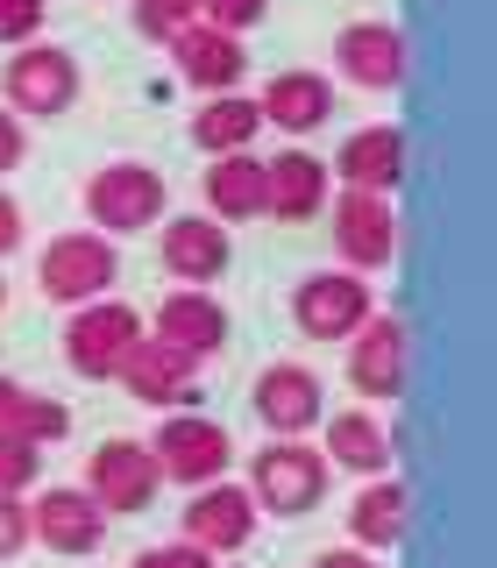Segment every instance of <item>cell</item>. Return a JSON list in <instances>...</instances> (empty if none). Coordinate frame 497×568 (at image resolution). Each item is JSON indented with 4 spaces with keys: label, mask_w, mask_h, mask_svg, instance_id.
Masks as SVG:
<instances>
[{
    "label": "cell",
    "mask_w": 497,
    "mask_h": 568,
    "mask_svg": "<svg viewBox=\"0 0 497 568\" xmlns=\"http://www.w3.org/2000/svg\"><path fill=\"white\" fill-rule=\"evenodd\" d=\"M292 320L306 342H348L369 320V284L355 271H306L292 292Z\"/></svg>",
    "instance_id": "8"
},
{
    "label": "cell",
    "mask_w": 497,
    "mask_h": 568,
    "mask_svg": "<svg viewBox=\"0 0 497 568\" xmlns=\"http://www.w3.org/2000/svg\"><path fill=\"white\" fill-rule=\"evenodd\" d=\"M248 532H256V497L242 484H206V490H192L178 540H192L200 555H242Z\"/></svg>",
    "instance_id": "14"
},
{
    "label": "cell",
    "mask_w": 497,
    "mask_h": 568,
    "mask_svg": "<svg viewBox=\"0 0 497 568\" xmlns=\"http://www.w3.org/2000/svg\"><path fill=\"white\" fill-rule=\"evenodd\" d=\"M114 277H121V256H114L106 235H93V227L50 235L43 256H36V284H43V298H58V306H93V298H106Z\"/></svg>",
    "instance_id": "2"
},
{
    "label": "cell",
    "mask_w": 497,
    "mask_h": 568,
    "mask_svg": "<svg viewBox=\"0 0 497 568\" xmlns=\"http://www.w3.org/2000/svg\"><path fill=\"white\" fill-rule=\"evenodd\" d=\"M22 156H29V129L8 114V106H0V178H8L14 164H22Z\"/></svg>",
    "instance_id": "33"
},
{
    "label": "cell",
    "mask_w": 497,
    "mask_h": 568,
    "mask_svg": "<svg viewBox=\"0 0 497 568\" xmlns=\"http://www.w3.org/2000/svg\"><path fill=\"white\" fill-rule=\"evenodd\" d=\"M129 568H213V555H200L192 540H164V547H142Z\"/></svg>",
    "instance_id": "31"
},
{
    "label": "cell",
    "mask_w": 497,
    "mask_h": 568,
    "mask_svg": "<svg viewBox=\"0 0 497 568\" xmlns=\"http://www.w3.org/2000/svg\"><path fill=\"white\" fill-rule=\"evenodd\" d=\"M327 476L334 462L306 448V440H271V448H256L248 462V497H256V511H313L320 497H327Z\"/></svg>",
    "instance_id": "5"
},
{
    "label": "cell",
    "mask_w": 497,
    "mask_h": 568,
    "mask_svg": "<svg viewBox=\"0 0 497 568\" xmlns=\"http://www.w3.org/2000/svg\"><path fill=\"white\" fill-rule=\"evenodd\" d=\"M405 363H413V342H405L398 313H369L363 327L348 334V384H355V398H398Z\"/></svg>",
    "instance_id": "9"
},
{
    "label": "cell",
    "mask_w": 497,
    "mask_h": 568,
    "mask_svg": "<svg viewBox=\"0 0 497 568\" xmlns=\"http://www.w3.org/2000/svg\"><path fill=\"white\" fill-rule=\"evenodd\" d=\"M8 248H22V206L8 200V185H0V256Z\"/></svg>",
    "instance_id": "34"
},
{
    "label": "cell",
    "mask_w": 497,
    "mask_h": 568,
    "mask_svg": "<svg viewBox=\"0 0 497 568\" xmlns=\"http://www.w3.org/2000/svg\"><path fill=\"white\" fill-rule=\"evenodd\" d=\"M327 171H342V185L377 192V200H384V192L405 178V129H398V121H369V129H348Z\"/></svg>",
    "instance_id": "16"
},
{
    "label": "cell",
    "mask_w": 497,
    "mask_h": 568,
    "mask_svg": "<svg viewBox=\"0 0 497 568\" xmlns=\"http://www.w3.org/2000/svg\"><path fill=\"white\" fill-rule=\"evenodd\" d=\"M171 206V185L156 164H142V156H114V164H100L85 178V221H93V235H135V227H156Z\"/></svg>",
    "instance_id": "1"
},
{
    "label": "cell",
    "mask_w": 497,
    "mask_h": 568,
    "mask_svg": "<svg viewBox=\"0 0 497 568\" xmlns=\"http://www.w3.org/2000/svg\"><path fill=\"white\" fill-rule=\"evenodd\" d=\"M248 398H256V419L271 426L277 440H306V426L327 419V384H320L306 363H271Z\"/></svg>",
    "instance_id": "11"
},
{
    "label": "cell",
    "mask_w": 497,
    "mask_h": 568,
    "mask_svg": "<svg viewBox=\"0 0 497 568\" xmlns=\"http://www.w3.org/2000/svg\"><path fill=\"white\" fill-rule=\"evenodd\" d=\"M171 58H178V79L185 85H200V93H235V79H242V36H227V29H213V22H192V29H178L171 36Z\"/></svg>",
    "instance_id": "20"
},
{
    "label": "cell",
    "mask_w": 497,
    "mask_h": 568,
    "mask_svg": "<svg viewBox=\"0 0 497 568\" xmlns=\"http://www.w3.org/2000/svg\"><path fill=\"white\" fill-rule=\"evenodd\" d=\"M327 164H320L313 150H277L263 156V213L271 221H313L320 206H327Z\"/></svg>",
    "instance_id": "18"
},
{
    "label": "cell",
    "mask_w": 497,
    "mask_h": 568,
    "mask_svg": "<svg viewBox=\"0 0 497 568\" xmlns=\"http://www.w3.org/2000/svg\"><path fill=\"white\" fill-rule=\"evenodd\" d=\"M313 568H377V555H363V547H327Z\"/></svg>",
    "instance_id": "35"
},
{
    "label": "cell",
    "mask_w": 497,
    "mask_h": 568,
    "mask_svg": "<svg viewBox=\"0 0 497 568\" xmlns=\"http://www.w3.org/2000/svg\"><path fill=\"white\" fill-rule=\"evenodd\" d=\"M43 14H50V0H0V43L22 50L29 36L43 29Z\"/></svg>",
    "instance_id": "29"
},
{
    "label": "cell",
    "mask_w": 497,
    "mask_h": 568,
    "mask_svg": "<svg viewBox=\"0 0 497 568\" xmlns=\"http://www.w3.org/2000/svg\"><path fill=\"white\" fill-rule=\"evenodd\" d=\"M156 256H164V271L178 277V284H213L227 271V227L213 221V213H178V221H164V235H156Z\"/></svg>",
    "instance_id": "15"
},
{
    "label": "cell",
    "mask_w": 497,
    "mask_h": 568,
    "mask_svg": "<svg viewBox=\"0 0 497 568\" xmlns=\"http://www.w3.org/2000/svg\"><path fill=\"white\" fill-rule=\"evenodd\" d=\"M0 434H8V440H29V448H50V440L71 434V413H64L58 398H43L36 384L0 377Z\"/></svg>",
    "instance_id": "24"
},
{
    "label": "cell",
    "mask_w": 497,
    "mask_h": 568,
    "mask_svg": "<svg viewBox=\"0 0 497 568\" xmlns=\"http://www.w3.org/2000/svg\"><path fill=\"white\" fill-rule=\"evenodd\" d=\"M156 342H171L185 363H206V355H221V342H227V306L213 292L178 284L164 306H156Z\"/></svg>",
    "instance_id": "19"
},
{
    "label": "cell",
    "mask_w": 497,
    "mask_h": 568,
    "mask_svg": "<svg viewBox=\"0 0 497 568\" xmlns=\"http://www.w3.org/2000/svg\"><path fill=\"white\" fill-rule=\"evenodd\" d=\"M334 64H342V79L363 85V93H390V85L405 79V36L390 22H348L334 36Z\"/></svg>",
    "instance_id": "17"
},
{
    "label": "cell",
    "mask_w": 497,
    "mask_h": 568,
    "mask_svg": "<svg viewBox=\"0 0 497 568\" xmlns=\"http://www.w3.org/2000/svg\"><path fill=\"white\" fill-rule=\"evenodd\" d=\"M114 377L129 384L135 405H156V413H178L185 398H200V363H185V355L171 342H156V334H142V342L121 355Z\"/></svg>",
    "instance_id": "13"
},
{
    "label": "cell",
    "mask_w": 497,
    "mask_h": 568,
    "mask_svg": "<svg viewBox=\"0 0 497 568\" xmlns=\"http://www.w3.org/2000/svg\"><path fill=\"white\" fill-rule=\"evenodd\" d=\"M334 248H342V263L355 277L384 271V263L398 256V213H390V200L342 185V200H334Z\"/></svg>",
    "instance_id": "10"
},
{
    "label": "cell",
    "mask_w": 497,
    "mask_h": 568,
    "mask_svg": "<svg viewBox=\"0 0 497 568\" xmlns=\"http://www.w3.org/2000/svg\"><path fill=\"white\" fill-rule=\"evenodd\" d=\"M327 462H342V469L355 476H384L390 469V426L377 413H363V405H348V413L327 419V448H320Z\"/></svg>",
    "instance_id": "23"
},
{
    "label": "cell",
    "mask_w": 497,
    "mask_h": 568,
    "mask_svg": "<svg viewBox=\"0 0 497 568\" xmlns=\"http://www.w3.org/2000/svg\"><path fill=\"white\" fill-rule=\"evenodd\" d=\"M58 342H64V363L79 369L85 384H106L121 369V355L142 342V313L121 306V298H93V306H71Z\"/></svg>",
    "instance_id": "4"
},
{
    "label": "cell",
    "mask_w": 497,
    "mask_h": 568,
    "mask_svg": "<svg viewBox=\"0 0 497 568\" xmlns=\"http://www.w3.org/2000/svg\"><path fill=\"white\" fill-rule=\"evenodd\" d=\"M398 540H405V484L369 476V484L355 490V505H348V547L384 555V547H398Z\"/></svg>",
    "instance_id": "22"
},
{
    "label": "cell",
    "mask_w": 497,
    "mask_h": 568,
    "mask_svg": "<svg viewBox=\"0 0 497 568\" xmlns=\"http://www.w3.org/2000/svg\"><path fill=\"white\" fill-rule=\"evenodd\" d=\"M192 22H200V0H135V36H150V43H171Z\"/></svg>",
    "instance_id": "27"
},
{
    "label": "cell",
    "mask_w": 497,
    "mask_h": 568,
    "mask_svg": "<svg viewBox=\"0 0 497 568\" xmlns=\"http://www.w3.org/2000/svg\"><path fill=\"white\" fill-rule=\"evenodd\" d=\"M156 490H164V469H156L150 440L114 434V440L93 448V462H85V497H93L106 519H114V511H150Z\"/></svg>",
    "instance_id": "7"
},
{
    "label": "cell",
    "mask_w": 497,
    "mask_h": 568,
    "mask_svg": "<svg viewBox=\"0 0 497 568\" xmlns=\"http://www.w3.org/2000/svg\"><path fill=\"white\" fill-rule=\"evenodd\" d=\"M0 93H8V114H64L79 100V58L58 43H22L8 64H0Z\"/></svg>",
    "instance_id": "6"
},
{
    "label": "cell",
    "mask_w": 497,
    "mask_h": 568,
    "mask_svg": "<svg viewBox=\"0 0 497 568\" xmlns=\"http://www.w3.org/2000/svg\"><path fill=\"white\" fill-rule=\"evenodd\" d=\"M256 114H263V121H277V129H292V135L320 129V121L334 114V85H327V71H277V79L256 93Z\"/></svg>",
    "instance_id": "21"
},
{
    "label": "cell",
    "mask_w": 497,
    "mask_h": 568,
    "mask_svg": "<svg viewBox=\"0 0 497 568\" xmlns=\"http://www.w3.org/2000/svg\"><path fill=\"white\" fill-rule=\"evenodd\" d=\"M0 306H8V284H0Z\"/></svg>",
    "instance_id": "36"
},
{
    "label": "cell",
    "mask_w": 497,
    "mask_h": 568,
    "mask_svg": "<svg viewBox=\"0 0 497 568\" xmlns=\"http://www.w3.org/2000/svg\"><path fill=\"white\" fill-rule=\"evenodd\" d=\"M206 206H213V221H256V213H263V156H256V150L213 156V171H206Z\"/></svg>",
    "instance_id": "25"
},
{
    "label": "cell",
    "mask_w": 497,
    "mask_h": 568,
    "mask_svg": "<svg viewBox=\"0 0 497 568\" xmlns=\"http://www.w3.org/2000/svg\"><path fill=\"white\" fill-rule=\"evenodd\" d=\"M263 129V114H256V100L248 93H213L200 114H192V150H206V156H235L248 150Z\"/></svg>",
    "instance_id": "26"
},
{
    "label": "cell",
    "mask_w": 497,
    "mask_h": 568,
    "mask_svg": "<svg viewBox=\"0 0 497 568\" xmlns=\"http://www.w3.org/2000/svg\"><path fill=\"white\" fill-rule=\"evenodd\" d=\"M263 8H271V0H200V22L227 29V36H242V29H256V22H263Z\"/></svg>",
    "instance_id": "30"
},
{
    "label": "cell",
    "mask_w": 497,
    "mask_h": 568,
    "mask_svg": "<svg viewBox=\"0 0 497 568\" xmlns=\"http://www.w3.org/2000/svg\"><path fill=\"white\" fill-rule=\"evenodd\" d=\"M22 547H29V505L22 497H0V561L22 555Z\"/></svg>",
    "instance_id": "32"
},
{
    "label": "cell",
    "mask_w": 497,
    "mask_h": 568,
    "mask_svg": "<svg viewBox=\"0 0 497 568\" xmlns=\"http://www.w3.org/2000/svg\"><path fill=\"white\" fill-rule=\"evenodd\" d=\"M29 540H43L50 555H100V540H106V511L85 497L79 484H50L43 497L29 505Z\"/></svg>",
    "instance_id": "12"
},
{
    "label": "cell",
    "mask_w": 497,
    "mask_h": 568,
    "mask_svg": "<svg viewBox=\"0 0 497 568\" xmlns=\"http://www.w3.org/2000/svg\"><path fill=\"white\" fill-rule=\"evenodd\" d=\"M36 476H43V448H29V440H8V434H0V497H22Z\"/></svg>",
    "instance_id": "28"
},
{
    "label": "cell",
    "mask_w": 497,
    "mask_h": 568,
    "mask_svg": "<svg viewBox=\"0 0 497 568\" xmlns=\"http://www.w3.org/2000/svg\"><path fill=\"white\" fill-rule=\"evenodd\" d=\"M150 455H156V469H164V484L206 490V484L227 476L235 440H227V426L206 419V413H164V426L150 434Z\"/></svg>",
    "instance_id": "3"
}]
</instances>
